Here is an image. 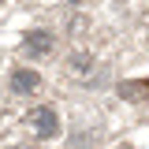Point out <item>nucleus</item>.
I'll return each instance as SVG.
<instances>
[{"mask_svg": "<svg viewBox=\"0 0 149 149\" xmlns=\"http://www.w3.org/2000/svg\"><path fill=\"white\" fill-rule=\"evenodd\" d=\"M26 127H30L34 138H52L56 130H60V119H56L52 108H34L30 116H26Z\"/></svg>", "mask_w": 149, "mask_h": 149, "instance_id": "f257e3e1", "label": "nucleus"}, {"mask_svg": "<svg viewBox=\"0 0 149 149\" xmlns=\"http://www.w3.org/2000/svg\"><path fill=\"white\" fill-rule=\"evenodd\" d=\"M30 56H45L49 49H52V34H45V30H37V34H30L26 37V45H22Z\"/></svg>", "mask_w": 149, "mask_h": 149, "instance_id": "20e7f679", "label": "nucleus"}, {"mask_svg": "<svg viewBox=\"0 0 149 149\" xmlns=\"http://www.w3.org/2000/svg\"><path fill=\"white\" fill-rule=\"evenodd\" d=\"M37 86H41V78H37L34 67H19V71L11 74V93H15V97H30Z\"/></svg>", "mask_w": 149, "mask_h": 149, "instance_id": "f03ea898", "label": "nucleus"}, {"mask_svg": "<svg viewBox=\"0 0 149 149\" xmlns=\"http://www.w3.org/2000/svg\"><path fill=\"white\" fill-rule=\"evenodd\" d=\"M116 149H130V146H116Z\"/></svg>", "mask_w": 149, "mask_h": 149, "instance_id": "39448f33", "label": "nucleus"}, {"mask_svg": "<svg viewBox=\"0 0 149 149\" xmlns=\"http://www.w3.org/2000/svg\"><path fill=\"white\" fill-rule=\"evenodd\" d=\"M119 97H127V101H149V78H127V82H119Z\"/></svg>", "mask_w": 149, "mask_h": 149, "instance_id": "7ed1b4c3", "label": "nucleus"}]
</instances>
